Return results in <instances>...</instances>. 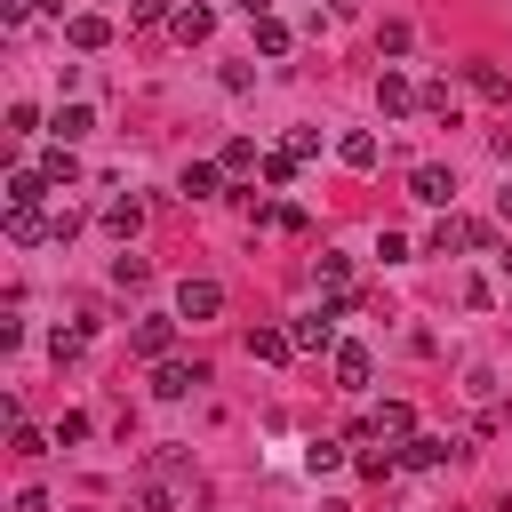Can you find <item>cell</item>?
<instances>
[{"label":"cell","mask_w":512,"mask_h":512,"mask_svg":"<svg viewBox=\"0 0 512 512\" xmlns=\"http://www.w3.org/2000/svg\"><path fill=\"white\" fill-rule=\"evenodd\" d=\"M184 496V448H152L144 464H136V504L144 512H168Z\"/></svg>","instance_id":"6da1fadb"},{"label":"cell","mask_w":512,"mask_h":512,"mask_svg":"<svg viewBox=\"0 0 512 512\" xmlns=\"http://www.w3.org/2000/svg\"><path fill=\"white\" fill-rule=\"evenodd\" d=\"M464 248H488L496 256V232L488 224H464V216H440L432 224V256H464Z\"/></svg>","instance_id":"7a4b0ae2"},{"label":"cell","mask_w":512,"mask_h":512,"mask_svg":"<svg viewBox=\"0 0 512 512\" xmlns=\"http://www.w3.org/2000/svg\"><path fill=\"white\" fill-rule=\"evenodd\" d=\"M192 384H208L200 360H152V392H160V400H184Z\"/></svg>","instance_id":"3957f363"},{"label":"cell","mask_w":512,"mask_h":512,"mask_svg":"<svg viewBox=\"0 0 512 512\" xmlns=\"http://www.w3.org/2000/svg\"><path fill=\"white\" fill-rule=\"evenodd\" d=\"M448 456H464V448L440 440V432H408V440H400V464H408V472H432V464H448Z\"/></svg>","instance_id":"277c9868"},{"label":"cell","mask_w":512,"mask_h":512,"mask_svg":"<svg viewBox=\"0 0 512 512\" xmlns=\"http://www.w3.org/2000/svg\"><path fill=\"white\" fill-rule=\"evenodd\" d=\"M216 312H224V288L216 280H184L176 288V320H216Z\"/></svg>","instance_id":"5b68a950"},{"label":"cell","mask_w":512,"mask_h":512,"mask_svg":"<svg viewBox=\"0 0 512 512\" xmlns=\"http://www.w3.org/2000/svg\"><path fill=\"white\" fill-rule=\"evenodd\" d=\"M416 96H424V88H408V72H392V64L376 72V112H384V120H400Z\"/></svg>","instance_id":"8992f818"},{"label":"cell","mask_w":512,"mask_h":512,"mask_svg":"<svg viewBox=\"0 0 512 512\" xmlns=\"http://www.w3.org/2000/svg\"><path fill=\"white\" fill-rule=\"evenodd\" d=\"M168 344H176V320H136L128 328V352L136 360H168Z\"/></svg>","instance_id":"52a82bcc"},{"label":"cell","mask_w":512,"mask_h":512,"mask_svg":"<svg viewBox=\"0 0 512 512\" xmlns=\"http://www.w3.org/2000/svg\"><path fill=\"white\" fill-rule=\"evenodd\" d=\"M8 240H16V248H40V240H56V216H40V208H8Z\"/></svg>","instance_id":"ba28073f"},{"label":"cell","mask_w":512,"mask_h":512,"mask_svg":"<svg viewBox=\"0 0 512 512\" xmlns=\"http://www.w3.org/2000/svg\"><path fill=\"white\" fill-rule=\"evenodd\" d=\"M408 192H416L424 208H448V200H456V176H448V168H416V176H408Z\"/></svg>","instance_id":"9c48e42d"},{"label":"cell","mask_w":512,"mask_h":512,"mask_svg":"<svg viewBox=\"0 0 512 512\" xmlns=\"http://www.w3.org/2000/svg\"><path fill=\"white\" fill-rule=\"evenodd\" d=\"M368 376H376V360H368V344H336V384H344V392H360Z\"/></svg>","instance_id":"30bf717a"},{"label":"cell","mask_w":512,"mask_h":512,"mask_svg":"<svg viewBox=\"0 0 512 512\" xmlns=\"http://www.w3.org/2000/svg\"><path fill=\"white\" fill-rule=\"evenodd\" d=\"M216 176H224V160H192V168L176 176V192H184V200H208V192H216Z\"/></svg>","instance_id":"8fae6325"},{"label":"cell","mask_w":512,"mask_h":512,"mask_svg":"<svg viewBox=\"0 0 512 512\" xmlns=\"http://www.w3.org/2000/svg\"><path fill=\"white\" fill-rule=\"evenodd\" d=\"M40 192H48L40 168H8V208H40Z\"/></svg>","instance_id":"7c38bea8"},{"label":"cell","mask_w":512,"mask_h":512,"mask_svg":"<svg viewBox=\"0 0 512 512\" xmlns=\"http://www.w3.org/2000/svg\"><path fill=\"white\" fill-rule=\"evenodd\" d=\"M64 40L88 56V48H104V40H112V24H104V16H72V24H64Z\"/></svg>","instance_id":"4fadbf2b"},{"label":"cell","mask_w":512,"mask_h":512,"mask_svg":"<svg viewBox=\"0 0 512 512\" xmlns=\"http://www.w3.org/2000/svg\"><path fill=\"white\" fill-rule=\"evenodd\" d=\"M248 352H256V360H288L296 336H288V328H248Z\"/></svg>","instance_id":"5bb4252c"},{"label":"cell","mask_w":512,"mask_h":512,"mask_svg":"<svg viewBox=\"0 0 512 512\" xmlns=\"http://www.w3.org/2000/svg\"><path fill=\"white\" fill-rule=\"evenodd\" d=\"M408 432H416L408 400H384V408H376V440H408Z\"/></svg>","instance_id":"9a60e30c"},{"label":"cell","mask_w":512,"mask_h":512,"mask_svg":"<svg viewBox=\"0 0 512 512\" xmlns=\"http://www.w3.org/2000/svg\"><path fill=\"white\" fill-rule=\"evenodd\" d=\"M168 24H176V40H208V32H216V16H208L200 0H192V8H176Z\"/></svg>","instance_id":"2e32d148"},{"label":"cell","mask_w":512,"mask_h":512,"mask_svg":"<svg viewBox=\"0 0 512 512\" xmlns=\"http://www.w3.org/2000/svg\"><path fill=\"white\" fill-rule=\"evenodd\" d=\"M464 80H472V88H480L488 104H504V96H512V80H504L496 64H464Z\"/></svg>","instance_id":"e0dca14e"},{"label":"cell","mask_w":512,"mask_h":512,"mask_svg":"<svg viewBox=\"0 0 512 512\" xmlns=\"http://www.w3.org/2000/svg\"><path fill=\"white\" fill-rule=\"evenodd\" d=\"M88 128H96V112H88V104H64V112H56V144H80Z\"/></svg>","instance_id":"ac0fdd59"},{"label":"cell","mask_w":512,"mask_h":512,"mask_svg":"<svg viewBox=\"0 0 512 512\" xmlns=\"http://www.w3.org/2000/svg\"><path fill=\"white\" fill-rule=\"evenodd\" d=\"M40 176H48V184H72V176H80L72 144H48V152H40Z\"/></svg>","instance_id":"d6986e66"},{"label":"cell","mask_w":512,"mask_h":512,"mask_svg":"<svg viewBox=\"0 0 512 512\" xmlns=\"http://www.w3.org/2000/svg\"><path fill=\"white\" fill-rule=\"evenodd\" d=\"M312 280H320L328 296H352V264H344V256H320V264H312Z\"/></svg>","instance_id":"ffe728a7"},{"label":"cell","mask_w":512,"mask_h":512,"mask_svg":"<svg viewBox=\"0 0 512 512\" xmlns=\"http://www.w3.org/2000/svg\"><path fill=\"white\" fill-rule=\"evenodd\" d=\"M336 152H344V168H376V136H368V128H352Z\"/></svg>","instance_id":"44dd1931"},{"label":"cell","mask_w":512,"mask_h":512,"mask_svg":"<svg viewBox=\"0 0 512 512\" xmlns=\"http://www.w3.org/2000/svg\"><path fill=\"white\" fill-rule=\"evenodd\" d=\"M256 48H264V56H288V24H280V16H256Z\"/></svg>","instance_id":"7402d4cb"},{"label":"cell","mask_w":512,"mask_h":512,"mask_svg":"<svg viewBox=\"0 0 512 512\" xmlns=\"http://www.w3.org/2000/svg\"><path fill=\"white\" fill-rule=\"evenodd\" d=\"M416 104H424V112H432V120H448V128H456V96H448V80H432V88H424V96H416Z\"/></svg>","instance_id":"603a6c76"},{"label":"cell","mask_w":512,"mask_h":512,"mask_svg":"<svg viewBox=\"0 0 512 512\" xmlns=\"http://www.w3.org/2000/svg\"><path fill=\"white\" fill-rule=\"evenodd\" d=\"M248 168H264V160H256L248 136H232V144H224V176H248Z\"/></svg>","instance_id":"cb8c5ba5"},{"label":"cell","mask_w":512,"mask_h":512,"mask_svg":"<svg viewBox=\"0 0 512 512\" xmlns=\"http://www.w3.org/2000/svg\"><path fill=\"white\" fill-rule=\"evenodd\" d=\"M256 176H264V184H272V192H280V184H288V176H296V152H288V144H280V152H264V168H256Z\"/></svg>","instance_id":"d4e9b609"},{"label":"cell","mask_w":512,"mask_h":512,"mask_svg":"<svg viewBox=\"0 0 512 512\" xmlns=\"http://www.w3.org/2000/svg\"><path fill=\"white\" fill-rule=\"evenodd\" d=\"M104 224H112L120 240H136V224H144V208H136V200H112V208H104Z\"/></svg>","instance_id":"484cf974"},{"label":"cell","mask_w":512,"mask_h":512,"mask_svg":"<svg viewBox=\"0 0 512 512\" xmlns=\"http://www.w3.org/2000/svg\"><path fill=\"white\" fill-rule=\"evenodd\" d=\"M336 464H344V448H336V440H312V448H304V472H312V480H320V472H336Z\"/></svg>","instance_id":"4316f807"},{"label":"cell","mask_w":512,"mask_h":512,"mask_svg":"<svg viewBox=\"0 0 512 512\" xmlns=\"http://www.w3.org/2000/svg\"><path fill=\"white\" fill-rule=\"evenodd\" d=\"M112 280H120V288H144L152 264H144V256H112Z\"/></svg>","instance_id":"83f0119b"},{"label":"cell","mask_w":512,"mask_h":512,"mask_svg":"<svg viewBox=\"0 0 512 512\" xmlns=\"http://www.w3.org/2000/svg\"><path fill=\"white\" fill-rule=\"evenodd\" d=\"M360 472H368V480H384V472H400V448H360Z\"/></svg>","instance_id":"f1b7e54d"},{"label":"cell","mask_w":512,"mask_h":512,"mask_svg":"<svg viewBox=\"0 0 512 512\" xmlns=\"http://www.w3.org/2000/svg\"><path fill=\"white\" fill-rule=\"evenodd\" d=\"M72 440H88V416H80V408H64V416H56V448H72Z\"/></svg>","instance_id":"f546056e"},{"label":"cell","mask_w":512,"mask_h":512,"mask_svg":"<svg viewBox=\"0 0 512 512\" xmlns=\"http://www.w3.org/2000/svg\"><path fill=\"white\" fill-rule=\"evenodd\" d=\"M80 344H88L80 328H56V336H48V352H56V360H80Z\"/></svg>","instance_id":"4dcf8cb0"},{"label":"cell","mask_w":512,"mask_h":512,"mask_svg":"<svg viewBox=\"0 0 512 512\" xmlns=\"http://www.w3.org/2000/svg\"><path fill=\"white\" fill-rule=\"evenodd\" d=\"M128 16L136 24H160V16H176V0H128Z\"/></svg>","instance_id":"1f68e13d"},{"label":"cell","mask_w":512,"mask_h":512,"mask_svg":"<svg viewBox=\"0 0 512 512\" xmlns=\"http://www.w3.org/2000/svg\"><path fill=\"white\" fill-rule=\"evenodd\" d=\"M32 8H40V0H0V24H24Z\"/></svg>","instance_id":"d6a6232c"},{"label":"cell","mask_w":512,"mask_h":512,"mask_svg":"<svg viewBox=\"0 0 512 512\" xmlns=\"http://www.w3.org/2000/svg\"><path fill=\"white\" fill-rule=\"evenodd\" d=\"M240 16H248V24H256V16H272V0H240Z\"/></svg>","instance_id":"836d02e7"},{"label":"cell","mask_w":512,"mask_h":512,"mask_svg":"<svg viewBox=\"0 0 512 512\" xmlns=\"http://www.w3.org/2000/svg\"><path fill=\"white\" fill-rule=\"evenodd\" d=\"M496 216H504V224H512V184H504V192H496Z\"/></svg>","instance_id":"e575fe53"},{"label":"cell","mask_w":512,"mask_h":512,"mask_svg":"<svg viewBox=\"0 0 512 512\" xmlns=\"http://www.w3.org/2000/svg\"><path fill=\"white\" fill-rule=\"evenodd\" d=\"M496 160H504V168H512V136H496Z\"/></svg>","instance_id":"d590c367"},{"label":"cell","mask_w":512,"mask_h":512,"mask_svg":"<svg viewBox=\"0 0 512 512\" xmlns=\"http://www.w3.org/2000/svg\"><path fill=\"white\" fill-rule=\"evenodd\" d=\"M328 8H336V16H344V8H360V0H328Z\"/></svg>","instance_id":"8d00e7d4"}]
</instances>
